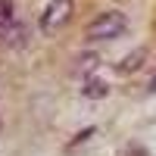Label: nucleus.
Listing matches in <instances>:
<instances>
[{
    "instance_id": "obj_3",
    "label": "nucleus",
    "mask_w": 156,
    "mask_h": 156,
    "mask_svg": "<svg viewBox=\"0 0 156 156\" xmlns=\"http://www.w3.org/2000/svg\"><path fill=\"white\" fill-rule=\"evenodd\" d=\"M147 62V50L144 47H137V50H131L122 62H119V75H131V72H137L140 66Z\"/></svg>"
},
{
    "instance_id": "obj_2",
    "label": "nucleus",
    "mask_w": 156,
    "mask_h": 156,
    "mask_svg": "<svg viewBox=\"0 0 156 156\" xmlns=\"http://www.w3.org/2000/svg\"><path fill=\"white\" fill-rule=\"evenodd\" d=\"M72 9H75L72 0H50V3L44 6V12H41V31L53 34V31L62 28V25H69Z\"/></svg>"
},
{
    "instance_id": "obj_4",
    "label": "nucleus",
    "mask_w": 156,
    "mask_h": 156,
    "mask_svg": "<svg viewBox=\"0 0 156 156\" xmlns=\"http://www.w3.org/2000/svg\"><path fill=\"white\" fill-rule=\"evenodd\" d=\"M12 25V0H0V31Z\"/></svg>"
},
{
    "instance_id": "obj_1",
    "label": "nucleus",
    "mask_w": 156,
    "mask_h": 156,
    "mask_svg": "<svg viewBox=\"0 0 156 156\" xmlns=\"http://www.w3.org/2000/svg\"><path fill=\"white\" fill-rule=\"evenodd\" d=\"M125 25H128V19L122 12H100V16L87 25L84 37L87 41H112V37H119L125 31Z\"/></svg>"
},
{
    "instance_id": "obj_5",
    "label": "nucleus",
    "mask_w": 156,
    "mask_h": 156,
    "mask_svg": "<svg viewBox=\"0 0 156 156\" xmlns=\"http://www.w3.org/2000/svg\"><path fill=\"white\" fill-rule=\"evenodd\" d=\"M84 94H87V97H90V94H97V97H100V94H106V84H100V81L94 84V81H90V84L84 87Z\"/></svg>"
}]
</instances>
